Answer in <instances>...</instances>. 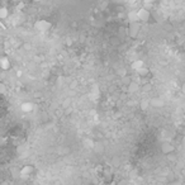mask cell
Listing matches in <instances>:
<instances>
[{
  "mask_svg": "<svg viewBox=\"0 0 185 185\" xmlns=\"http://www.w3.org/2000/svg\"><path fill=\"white\" fill-rule=\"evenodd\" d=\"M34 28L38 32H48L49 29L52 28V23L47 20V19H38V20L34 23Z\"/></svg>",
  "mask_w": 185,
  "mask_h": 185,
  "instance_id": "1",
  "label": "cell"
},
{
  "mask_svg": "<svg viewBox=\"0 0 185 185\" xmlns=\"http://www.w3.org/2000/svg\"><path fill=\"white\" fill-rule=\"evenodd\" d=\"M137 15H138V20L141 23H147V22H150V19H151V11H150L146 6L140 8V9L137 10Z\"/></svg>",
  "mask_w": 185,
  "mask_h": 185,
  "instance_id": "2",
  "label": "cell"
},
{
  "mask_svg": "<svg viewBox=\"0 0 185 185\" xmlns=\"http://www.w3.org/2000/svg\"><path fill=\"white\" fill-rule=\"evenodd\" d=\"M141 30V24L140 22H131L129 23V28H128V32H129V36L132 38H136L138 36Z\"/></svg>",
  "mask_w": 185,
  "mask_h": 185,
  "instance_id": "3",
  "label": "cell"
},
{
  "mask_svg": "<svg viewBox=\"0 0 185 185\" xmlns=\"http://www.w3.org/2000/svg\"><path fill=\"white\" fill-rule=\"evenodd\" d=\"M33 172H34V166H32V165H25V166H23L20 169L19 174H20V178L28 179V178H30V176L33 175Z\"/></svg>",
  "mask_w": 185,
  "mask_h": 185,
  "instance_id": "4",
  "label": "cell"
},
{
  "mask_svg": "<svg viewBox=\"0 0 185 185\" xmlns=\"http://www.w3.org/2000/svg\"><path fill=\"white\" fill-rule=\"evenodd\" d=\"M0 67H1L4 71L9 70V68L11 67V62H10V60L8 59L6 56H3L1 59H0Z\"/></svg>",
  "mask_w": 185,
  "mask_h": 185,
  "instance_id": "5",
  "label": "cell"
},
{
  "mask_svg": "<svg viewBox=\"0 0 185 185\" xmlns=\"http://www.w3.org/2000/svg\"><path fill=\"white\" fill-rule=\"evenodd\" d=\"M33 103H30V102H24V103H22L20 104V110L22 112H24V113H30V112L33 110Z\"/></svg>",
  "mask_w": 185,
  "mask_h": 185,
  "instance_id": "6",
  "label": "cell"
},
{
  "mask_svg": "<svg viewBox=\"0 0 185 185\" xmlns=\"http://www.w3.org/2000/svg\"><path fill=\"white\" fill-rule=\"evenodd\" d=\"M8 15H9V10H8V8L3 6L1 9H0V18H1V19H6Z\"/></svg>",
  "mask_w": 185,
  "mask_h": 185,
  "instance_id": "7",
  "label": "cell"
},
{
  "mask_svg": "<svg viewBox=\"0 0 185 185\" xmlns=\"http://www.w3.org/2000/svg\"><path fill=\"white\" fill-rule=\"evenodd\" d=\"M128 19H129V23H131V22H140V20H138L137 11H134V13H132V11H131V13L128 14ZM140 23H141V22H140Z\"/></svg>",
  "mask_w": 185,
  "mask_h": 185,
  "instance_id": "8",
  "label": "cell"
},
{
  "mask_svg": "<svg viewBox=\"0 0 185 185\" xmlns=\"http://www.w3.org/2000/svg\"><path fill=\"white\" fill-rule=\"evenodd\" d=\"M132 67H133L136 71H138V70H141L142 67H145V64L142 62V61L138 60V61H136V62H134V64L132 65Z\"/></svg>",
  "mask_w": 185,
  "mask_h": 185,
  "instance_id": "9",
  "label": "cell"
},
{
  "mask_svg": "<svg viewBox=\"0 0 185 185\" xmlns=\"http://www.w3.org/2000/svg\"><path fill=\"white\" fill-rule=\"evenodd\" d=\"M137 72H138V75H140V76H146L148 74V68L147 67H142L141 70H138Z\"/></svg>",
  "mask_w": 185,
  "mask_h": 185,
  "instance_id": "10",
  "label": "cell"
},
{
  "mask_svg": "<svg viewBox=\"0 0 185 185\" xmlns=\"http://www.w3.org/2000/svg\"><path fill=\"white\" fill-rule=\"evenodd\" d=\"M156 1L157 0H143V4H145V6L147 8V6H152Z\"/></svg>",
  "mask_w": 185,
  "mask_h": 185,
  "instance_id": "11",
  "label": "cell"
},
{
  "mask_svg": "<svg viewBox=\"0 0 185 185\" xmlns=\"http://www.w3.org/2000/svg\"><path fill=\"white\" fill-rule=\"evenodd\" d=\"M138 89V85H137V84H134V83H132V84H131V85H129V91H136Z\"/></svg>",
  "mask_w": 185,
  "mask_h": 185,
  "instance_id": "12",
  "label": "cell"
},
{
  "mask_svg": "<svg viewBox=\"0 0 185 185\" xmlns=\"http://www.w3.org/2000/svg\"><path fill=\"white\" fill-rule=\"evenodd\" d=\"M152 105H155V107H162V102L161 100H152Z\"/></svg>",
  "mask_w": 185,
  "mask_h": 185,
  "instance_id": "13",
  "label": "cell"
},
{
  "mask_svg": "<svg viewBox=\"0 0 185 185\" xmlns=\"http://www.w3.org/2000/svg\"><path fill=\"white\" fill-rule=\"evenodd\" d=\"M181 91L184 92V94H185V83L183 84V86H181Z\"/></svg>",
  "mask_w": 185,
  "mask_h": 185,
  "instance_id": "14",
  "label": "cell"
}]
</instances>
